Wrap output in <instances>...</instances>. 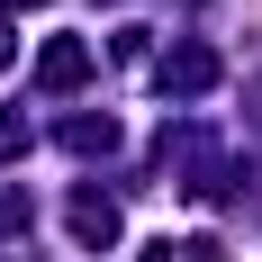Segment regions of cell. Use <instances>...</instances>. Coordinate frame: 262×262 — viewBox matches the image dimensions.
<instances>
[{
    "label": "cell",
    "mask_w": 262,
    "mask_h": 262,
    "mask_svg": "<svg viewBox=\"0 0 262 262\" xmlns=\"http://www.w3.org/2000/svg\"><path fill=\"white\" fill-rule=\"evenodd\" d=\"M73 235L81 244H118V208L108 199H73Z\"/></svg>",
    "instance_id": "3957f363"
},
{
    "label": "cell",
    "mask_w": 262,
    "mask_h": 262,
    "mask_svg": "<svg viewBox=\"0 0 262 262\" xmlns=\"http://www.w3.org/2000/svg\"><path fill=\"white\" fill-rule=\"evenodd\" d=\"M0 9H36V0H0Z\"/></svg>",
    "instance_id": "5b68a950"
},
{
    "label": "cell",
    "mask_w": 262,
    "mask_h": 262,
    "mask_svg": "<svg viewBox=\"0 0 262 262\" xmlns=\"http://www.w3.org/2000/svg\"><path fill=\"white\" fill-rule=\"evenodd\" d=\"M0 63H9V27H0Z\"/></svg>",
    "instance_id": "8992f818"
},
{
    "label": "cell",
    "mask_w": 262,
    "mask_h": 262,
    "mask_svg": "<svg viewBox=\"0 0 262 262\" xmlns=\"http://www.w3.org/2000/svg\"><path fill=\"white\" fill-rule=\"evenodd\" d=\"M18 145H27V127H18V118H0V154H18Z\"/></svg>",
    "instance_id": "277c9868"
},
{
    "label": "cell",
    "mask_w": 262,
    "mask_h": 262,
    "mask_svg": "<svg viewBox=\"0 0 262 262\" xmlns=\"http://www.w3.org/2000/svg\"><path fill=\"white\" fill-rule=\"evenodd\" d=\"M208 81H217V54H199V46H181L163 63V91H208Z\"/></svg>",
    "instance_id": "7a4b0ae2"
},
{
    "label": "cell",
    "mask_w": 262,
    "mask_h": 262,
    "mask_svg": "<svg viewBox=\"0 0 262 262\" xmlns=\"http://www.w3.org/2000/svg\"><path fill=\"white\" fill-rule=\"evenodd\" d=\"M36 81H46V91H81V81H91V46H81V36H54V46L36 54Z\"/></svg>",
    "instance_id": "6da1fadb"
}]
</instances>
